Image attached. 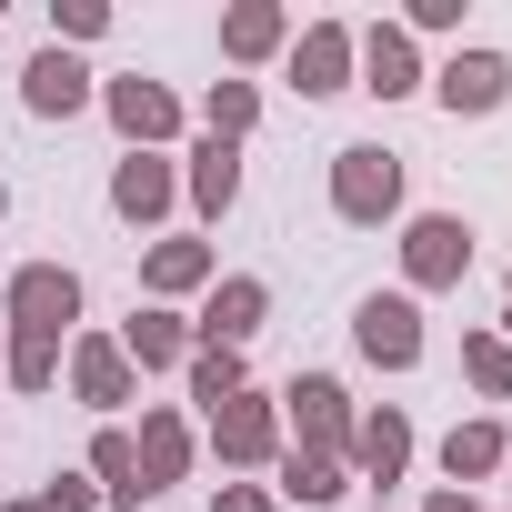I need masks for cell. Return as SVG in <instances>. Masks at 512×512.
Listing matches in <instances>:
<instances>
[{
	"label": "cell",
	"instance_id": "1",
	"mask_svg": "<svg viewBox=\"0 0 512 512\" xmlns=\"http://www.w3.org/2000/svg\"><path fill=\"white\" fill-rule=\"evenodd\" d=\"M332 211H342L352 231L392 221V211H402V161H392V151H372V141L332 151Z\"/></svg>",
	"mask_w": 512,
	"mask_h": 512
},
{
	"label": "cell",
	"instance_id": "2",
	"mask_svg": "<svg viewBox=\"0 0 512 512\" xmlns=\"http://www.w3.org/2000/svg\"><path fill=\"white\" fill-rule=\"evenodd\" d=\"M402 272H412V292H452V282L472 272V221L422 211V221L402 231Z\"/></svg>",
	"mask_w": 512,
	"mask_h": 512
},
{
	"label": "cell",
	"instance_id": "3",
	"mask_svg": "<svg viewBox=\"0 0 512 512\" xmlns=\"http://www.w3.org/2000/svg\"><path fill=\"white\" fill-rule=\"evenodd\" d=\"M81 322V272H61V262H31V272H11V332H71Z\"/></svg>",
	"mask_w": 512,
	"mask_h": 512
},
{
	"label": "cell",
	"instance_id": "4",
	"mask_svg": "<svg viewBox=\"0 0 512 512\" xmlns=\"http://www.w3.org/2000/svg\"><path fill=\"white\" fill-rule=\"evenodd\" d=\"M352 342H362V362H382V372H412V362H422V312H412L402 292H372V302L352 312Z\"/></svg>",
	"mask_w": 512,
	"mask_h": 512
},
{
	"label": "cell",
	"instance_id": "5",
	"mask_svg": "<svg viewBox=\"0 0 512 512\" xmlns=\"http://www.w3.org/2000/svg\"><path fill=\"white\" fill-rule=\"evenodd\" d=\"M282 402H292V432H302L292 452H332V462H342V442H352V402H342V382H332V372H302Z\"/></svg>",
	"mask_w": 512,
	"mask_h": 512
},
{
	"label": "cell",
	"instance_id": "6",
	"mask_svg": "<svg viewBox=\"0 0 512 512\" xmlns=\"http://www.w3.org/2000/svg\"><path fill=\"white\" fill-rule=\"evenodd\" d=\"M211 452H221V462H272V452H282V412H272L262 392H231V402L211 412Z\"/></svg>",
	"mask_w": 512,
	"mask_h": 512
},
{
	"label": "cell",
	"instance_id": "7",
	"mask_svg": "<svg viewBox=\"0 0 512 512\" xmlns=\"http://www.w3.org/2000/svg\"><path fill=\"white\" fill-rule=\"evenodd\" d=\"M292 91H302V101L352 91V31H342V21H312V31L292 41Z\"/></svg>",
	"mask_w": 512,
	"mask_h": 512
},
{
	"label": "cell",
	"instance_id": "8",
	"mask_svg": "<svg viewBox=\"0 0 512 512\" xmlns=\"http://www.w3.org/2000/svg\"><path fill=\"white\" fill-rule=\"evenodd\" d=\"M101 101H111V121H121V141H131V151H161V141L181 131V101H171L161 81H141V71H131V81H111Z\"/></svg>",
	"mask_w": 512,
	"mask_h": 512
},
{
	"label": "cell",
	"instance_id": "9",
	"mask_svg": "<svg viewBox=\"0 0 512 512\" xmlns=\"http://www.w3.org/2000/svg\"><path fill=\"white\" fill-rule=\"evenodd\" d=\"M262 312H272V292L251 282V272H231V282L201 302V322H191V332H201V342H221V352H241L251 332H262Z\"/></svg>",
	"mask_w": 512,
	"mask_h": 512
},
{
	"label": "cell",
	"instance_id": "10",
	"mask_svg": "<svg viewBox=\"0 0 512 512\" xmlns=\"http://www.w3.org/2000/svg\"><path fill=\"white\" fill-rule=\"evenodd\" d=\"M432 91H442V111H502V91H512V61H502V51H452Z\"/></svg>",
	"mask_w": 512,
	"mask_h": 512
},
{
	"label": "cell",
	"instance_id": "11",
	"mask_svg": "<svg viewBox=\"0 0 512 512\" xmlns=\"http://www.w3.org/2000/svg\"><path fill=\"white\" fill-rule=\"evenodd\" d=\"M131 462H141V492H171V482L191 472V422H181V412H141Z\"/></svg>",
	"mask_w": 512,
	"mask_h": 512
},
{
	"label": "cell",
	"instance_id": "12",
	"mask_svg": "<svg viewBox=\"0 0 512 512\" xmlns=\"http://www.w3.org/2000/svg\"><path fill=\"white\" fill-rule=\"evenodd\" d=\"M21 101H31V111H41V121H71V111H81V101H91V71H81V61H71V51H61V41H51V51H41V61H31V71H21Z\"/></svg>",
	"mask_w": 512,
	"mask_h": 512
},
{
	"label": "cell",
	"instance_id": "13",
	"mask_svg": "<svg viewBox=\"0 0 512 512\" xmlns=\"http://www.w3.org/2000/svg\"><path fill=\"white\" fill-rule=\"evenodd\" d=\"M342 452H352L362 482H402V472H412V422H402V412H372V422H352Z\"/></svg>",
	"mask_w": 512,
	"mask_h": 512
},
{
	"label": "cell",
	"instance_id": "14",
	"mask_svg": "<svg viewBox=\"0 0 512 512\" xmlns=\"http://www.w3.org/2000/svg\"><path fill=\"white\" fill-rule=\"evenodd\" d=\"M352 61H362V91H382V101H402V91H422V71H412V41H402L392 21H372V31L352 41Z\"/></svg>",
	"mask_w": 512,
	"mask_h": 512
},
{
	"label": "cell",
	"instance_id": "15",
	"mask_svg": "<svg viewBox=\"0 0 512 512\" xmlns=\"http://www.w3.org/2000/svg\"><path fill=\"white\" fill-rule=\"evenodd\" d=\"M121 362H141V372L191 362V322H181V312H161V302H151V312H131V322H121Z\"/></svg>",
	"mask_w": 512,
	"mask_h": 512
},
{
	"label": "cell",
	"instance_id": "16",
	"mask_svg": "<svg viewBox=\"0 0 512 512\" xmlns=\"http://www.w3.org/2000/svg\"><path fill=\"white\" fill-rule=\"evenodd\" d=\"M111 211H121V221H161V211H171V161H161V151H131V161L111 171Z\"/></svg>",
	"mask_w": 512,
	"mask_h": 512
},
{
	"label": "cell",
	"instance_id": "17",
	"mask_svg": "<svg viewBox=\"0 0 512 512\" xmlns=\"http://www.w3.org/2000/svg\"><path fill=\"white\" fill-rule=\"evenodd\" d=\"M71 392L101 402V412H121V402H131V362H121V342H71Z\"/></svg>",
	"mask_w": 512,
	"mask_h": 512
},
{
	"label": "cell",
	"instance_id": "18",
	"mask_svg": "<svg viewBox=\"0 0 512 512\" xmlns=\"http://www.w3.org/2000/svg\"><path fill=\"white\" fill-rule=\"evenodd\" d=\"M282 41H292V21L272 11V0H241V11L221 21V51H231V61H272Z\"/></svg>",
	"mask_w": 512,
	"mask_h": 512
},
{
	"label": "cell",
	"instance_id": "19",
	"mask_svg": "<svg viewBox=\"0 0 512 512\" xmlns=\"http://www.w3.org/2000/svg\"><path fill=\"white\" fill-rule=\"evenodd\" d=\"M141 282H151L161 302H171V292H201V282H211V241H151Z\"/></svg>",
	"mask_w": 512,
	"mask_h": 512
},
{
	"label": "cell",
	"instance_id": "20",
	"mask_svg": "<svg viewBox=\"0 0 512 512\" xmlns=\"http://www.w3.org/2000/svg\"><path fill=\"white\" fill-rule=\"evenodd\" d=\"M191 201H201L211 221L241 201V151H231V141H201V151H191Z\"/></svg>",
	"mask_w": 512,
	"mask_h": 512
},
{
	"label": "cell",
	"instance_id": "21",
	"mask_svg": "<svg viewBox=\"0 0 512 512\" xmlns=\"http://www.w3.org/2000/svg\"><path fill=\"white\" fill-rule=\"evenodd\" d=\"M502 452H512V442H502L492 422H452V432H442V472H452V482H482V472H502Z\"/></svg>",
	"mask_w": 512,
	"mask_h": 512
},
{
	"label": "cell",
	"instance_id": "22",
	"mask_svg": "<svg viewBox=\"0 0 512 512\" xmlns=\"http://www.w3.org/2000/svg\"><path fill=\"white\" fill-rule=\"evenodd\" d=\"M0 382H11V392H51V382H61V342H51V332H11Z\"/></svg>",
	"mask_w": 512,
	"mask_h": 512
},
{
	"label": "cell",
	"instance_id": "23",
	"mask_svg": "<svg viewBox=\"0 0 512 512\" xmlns=\"http://www.w3.org/2000/svg\"><path fill=\"white\" fill-rule=\"evenodd\" d=\"M342 492H352V472L332 452H282V502H342Z\"/></svg>",
	"mask_w": 512,
	"mask_h": 512
},
{
	"label": "cell",
	"instance_id": "24",
	"mask_svg": "<svg viewBox=\"0 0 512 512\" xmlns=\"http://www.w3.org/2000/svg\"><path fill=\"white\" fill-rule=\"evenodd\" d=\"M231 392H251V382H241V352H221V342H191V402H201V412H221Z\"/></svg>",
	"mask_w": 512,
	"mask_h": 512
},
{
	"label": "cell",
	"instance_id": "25",
	"mask_svg": "<svg viewBox=\"0 0 512 512\" xmlns=\"http://www.w3.org/2000/svg\"><path fill=\"white\" fill-rule=\"evenodd\" d=\"M91 472H101V502H151L141 492V462H131V432H101L91 442Z\"/></svg>",
	"mask_w": 512,
	"mask_h": 512
},
{
	"label": "cell",
	"instance_id": "26",
	"mask_svg": "<svg viewBox=\"0 0 512 512\" xmlns=\"http://www.w3.org/2000/svg\"><path fill=\"white\" fill-rule=\"evenodd\" d=\"M201 121H211V141H241L251 121H262V91H251V81H211V101H201Z\"/></svg>",
	"mask_w": 512,
	"mask_h": 512
},
{
	"label": "cell",
	"instance_id": "27",
	"mask_svg": "<svg viewBox=\"0 0 512 512\" xmlns=\"http://www.w3.org/2000/svg\"><path fill=\"white\" fill-rule=\"evenodd\" d=\"M462 372H472L492 402H512V342H502V332H472V342H462Z\"/></svg>",
	"mask_w": 512,
	"mask_h": 512
},
{
	"label": "cell",
	"instance_id": "28",
	"mask_svg": "<svg viewBox=\"0 0 512 512\" xmlns=\"http://www.w3.org/2000/svg\"><path fill=\"white\" fill-rule=\"evenodd\" d=\"M101 31H111L101 0H61V41H101Z\"/></svg>",
	"mask_w": 512,
	"mask_h": 512
},
{
	"label": "cell",
	"instance_id": "29",
	"mask_svg": "<svg viewBox=\"0 0 512 512\" xmlns=\"http://www.w3.org/2000/svg\"><path fill=\"white\" fill-rule=\"evenodd\" d=\"M41 512H101V492H91V482H71V472H61V482H51V492H41Z\"/></svg>",
	"mask_w": 512,
	"mask_h": 512
},
{
	"label": "cell",
	"instance_id": "30",
	"mask_svg": "<svg viewBox=\"0 0 512 512\" xmlns=\"http://www.w3.org/2000/svg\"><path fill=\"white\" fill-rule=\"evenodd\" d=\"M211 512H272V492H262V482H221Z\"/></svg>",
	"mask_w": 512,
	"mask_h": 512
},
{
	"label": "cell",
	"instance_id": "31",
	"mask_svg": "<svg viewBox=\"0 0 512 512\" xmlns=\"http://www.w3.org/2000/svg\"><path fill=\"white\" fill-rule=\"evenodd\" d=\"M422 512H482V502H472V492H432Z\"/></svg>",
	"mask_w": 512,
	"mask_h": 512
},
{
	"label": "cell",
	"instance_id": "32",
	"mask_svg": "<svg viewBox=\"0 0 512 512\" xmlns=\"http://www.w3.org/2000/svg\"><path fill=\"white\" fill-rule=\"evenodd\" d=\"M11 512H41V502H11Z\"/></svg>",
	"mask_w": 512,
	"mask_h": 512
},
{
	"label": "cell",
	"instance_id": "33",
	"mask_svg": "<svg viewBox=\"0 0 512 512\" xmlns=\"http://www.w3.org/2000/svg\"><path fill=\"white\" fill-rule=\"evenodd\" d=\"M0 392H11V382H0Z\"/></svg>",
	"mask_w": 512,
	"mask_h": 512
},
{
	"label": "cell",
	"instance_id": "34",
	"mask_svg": "<svg viewBox=\"0 0 512 512\" xmlns=\"http://www.w3.org/2000/svg\"><path fill=\"white\" fill-rule=\"evenodd\" d=\"M502 462H512V452H502Z\"/></svg>",
	"mask_w": 512,
	"mask_h": 512
}]
</instances>
